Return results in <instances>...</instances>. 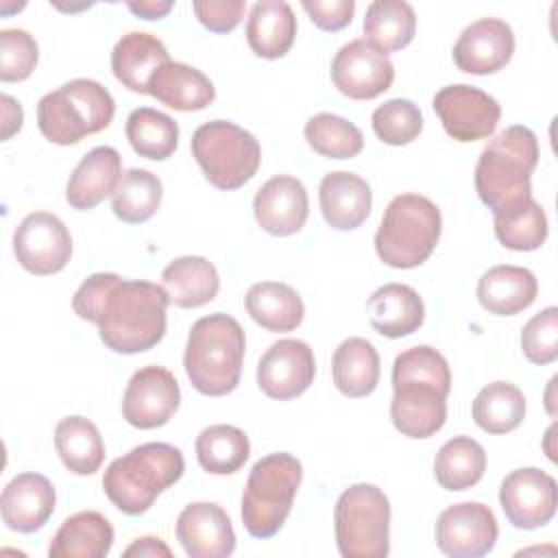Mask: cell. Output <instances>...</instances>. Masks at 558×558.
Here are the masks:
<instances>
[{
  "mask_svg": "<svg viewBox=\"0 0 558 558\" xmlns=\"http://www.w3.org/2000/svg\"><path fill=\"white\" fill-rule=\"evenodd\" d=\"M314 375V351L307 342L294 338L272 342L257 364V386L275 401H288L303 395L312 386Z\"/></svg>",
  "mask_w": 558,
  "mask_h": 558,
  "instance_id": "e0dca14e",
  "label": "cell"
},
{
  "mask_svg": "<svg viewBox=\"0 0 558 558\" xmlns=\"http://www.w3.org/2000/svg\"><path fill=\"white\" fill-rule=\"evenodd\" d=\"M161 288L177 307L192 310L207 305L220 290L216 266L201 255H183L172 259L161 272Z\"/></svg>",
  "mask_w": 558,
  "mask_h": 558,
  "instance_id": "f1b7e54d",
  "label": "cell"
},
{
  "mask_svg": "<svg viewBox=\"0 0 558 558\" xmlns=\"http://www.w3.org/2000/svg\"><path fill=\"white\" fill-rule=\"evenodd\" d=\"M13 253L24 270L37 277L63 270L72 257V235L50 211H33L13 231Z\"/></svg>",
  "mask_w": 558,
  "mask_h": 558,
  "instance_id": "7c38bea8",
  "label": "cell"
},
{
  "mask_svg": "<svg viewBox=\"0 0 558 558\" xmlns=\"http://www.w3.org/2000/svg\"><path fill=\"white\" fill-rule=\"evenodd\" d=\"M253 214L266 233L294 235L305 227L310 214L307 190L296 177L277 174L255 192Z\"/></svg>",
  "mask_w": 558,
  "mask_h": 558,
  "instance_id": "ffe728a7",
  "label": "cell"
},
{
  "mask_svg": "<svg viewBox=\"0 0 558 558\" xmlns=\"http://www.w3.org/2000/svg\"><path fill=\"white\" fill-rule=\"evenodd\" d=\"M436 545L451 558H480L493 551L499 525L482 501H462L445 508L436 519Z\"/></svg>",
  "mask_w": 558,
  "mask_h": 558,
  "instance_id": "5bb4252c",
  "label": "cell"
},
{
  "mask_svg": "<svg viewBox=\"0 0 558 558\" xmlns=\"http://www.w3.org/2000/svg\"><path fill=\"white\" fill-rule=\"evenodd\" d=\"M122 554L126 558H170L172 549L159 536H140Z\"/></svg>",
  "mask_w": 558,
  "mask_h": 558,
  "instance_id": "7dc6e473",
  "label": "cell"
},
{
  "mask_svg": "<svg viewBox=\"0 0 558 558\" xmlns=\"http://www.w3.org/2000/svg\"><path fill=\"white\" fill-rule=\"evenodd\" d=\"M0 102H2V140L7 142L22 129L24 111H22V105L9 94H2Z\"/></svg>",
  "mask_w": 558,
  "mask_h": 558,
  "instance_id": "c3c4849f",
  "label": "cell"
},
{
  "mask_svg": "<svg viewBox=\"0 0 558 558\" xmlns=\"http://www.w3.org/2000/svg\"><path fill=\"white\" fill-rule=\"evenodd\" d=\"M336 545L342 558H386L390 554V501L375 484L344 488L333 506Z\"/></svg>",
  "mask_w": 558,
  "mask_h": 558,
  "instance_id": "9c48e42d",
  "label": "cell"
},
{
  "mask_svg": "<svg viewBox=\"0 0 558 558\" xmlns=\"http://www.w3.org/2000/svg\"><path fill=\"white\" fill-rule=\"evenodd\" d=\"M451 54L458 70L466 74H495L514 54V33L499 17H480L458 35Z\"/></svg>",
  "mask_w": 558,
  "mask_h": 558,
  "instance_id": "ac0fdd59",
  "label": "cell"
},
{
  "mask_svg": "<svg viewBox=\"0 0 558 558\" xmlns=\"http://www.w3.org/2000/svg\"><path fill=\"white\" fill-rule=\"evenodd\" d=\"M379 353L364 338H347L333 351L331 377L344 397H368L379 384Z\"/></svg>",
  "mask_w": 558,
  "mask_h": 558,
  "instance_id": "1f68e13d",
  "label": "cell"
},
{
  "mask_svg": "<svg viewBox=\"0 0 558 558\" xmlns=\"http://www.w3.org/2000/svg\"><path fill=\"white\" fill-rule=\"evenodd\" d=\"M196 460L211 475H231L244 466L251 456L248 436L227 423L209 425L196 436Z\"/></svg>",
  "mask_w": 558,
  "mask_h": 558,
  "instance_id": "d590c367",
  "label": "cell"
},
{
  "mask_svg": "<svg viewBox=\"0 0 558 558\" xmlns=\"http://www.w3.org/2000/svg\"><path fill=\"white\" fill-rule=\"evenodd\" d=\"M113 113L116 102L107 87L92 78H72L39 98L37 126L48 142L70 146L105 131Z\"/></svg>",
  "mask_w": 558,
  "mask_h": 558,
  "instance_id": "52a82bcc",
  "label": "cell"
},
{
  "mask_svg": "<svg viewBox=\"0 0 558 558\" xmlns=\"http://www.w3.org/2000/svg\"><path fill=\"white\" fill-rule=\"evenodd\" d=\"M190 148L205 179L225 192L248 183L262 161V148L255 135L229 120L201 124L192 135Z\"/></svg>",
  "mask_w": 558,
  "mask_h": 558,
  "instance_id": "30bf717a",
  "label": "cell"
},
{
  "mask_svg": "<svg viewBox=\"0 0 558 558\" xmlns=\"http://www.w3.org/2000/svg\"><path fill=\"white\" fill-rule=\"evenodd\" d=\"M148 94L161 105L187 113L209 107L216 98V87L198 68L181 61H168L153 74Z\"/></svg>",
  "mask_w": 558,
  "mask_h": 558,
  "instance_id": "4316f807",
  "label": "cell"
},
{
  "mask_svg": "<svg viewBox=\"0 0 558 558\" xmlns=\"http://www.w3.org/2000/svg\"><path fill=\"white\" fill-rule=\"evenodd\" d=\"M177 538L190 558H227L235 551L231 519L211 501H194L179 512Z\"/></svg>",
  "mask_w": 558,
  "mask_h": 558,
  "instance_id": "d6986e66",
  "label": "cell"
},
{
  "mask_svg": "<svg viewBox=\"0 0 558 558\" xmlns=\"http://www.w3.org/2000/svg\"><path fill=\"white\" fill-rule=\"evenodd\" d=\"M246 338L242 325L222 312L198 318L185 342L183 366L205 397H225L240 384Z\"/></svg>",
  "mask_w": 558,
  "mask_h": 558,
  "instance_id": "277c9868",
  "label": "cell"
},
{
  "mask_svg": "<svg viewBox=\"0 0 558 558\" xmlns=\"http://www.w3.org/2000/svg\"><path fill=\"white\" fill-rule=\"evenodd\" d=\"M57 493L52 482L41 473H17L2 490L0 514L9 530L33 534L41 530L54 512Z\"/></svg>",
  "mask_w": 558,
  "mask_h": 558,
  "instance_id": "44dd1931",
  "label": "cell"
},
{
  "mask_svg": "<svg viewBox=\"0 0 558 558\" xmlns=\"http://www.w3.org/2000/svg\"><path fill=\"white\" fill-rule=\"evenodd\" d=\"M471 414L475 425L486 434H508L525 418V397L510 381H493L475 395Z\"/></svg>",
  "mask_w": 558,
  "mask_h": 558,
  "instance_id": "e575fe53",
  "label": "cell"
},
{
  "mask_svg": "<svg viewBox=\"0 0 558 558\" xmlns=\"http://www.w3.org/2000/svg\"><path fill=\"white\" fill-rule=\"evenodd\" d=\"M475 294L488 314L514 316L536 301L538 281L534 272L523 266L501 264L480 277Z\"/></svg>",
  "mask_w": 558,
  "mask_h": 558,
  "instance_id": "d4e9b609",
  "label": "cell"
},
{
  "mask_svg": "<svg viewBox=\"0 0 558 558\" xmlns=\"http://www.w3.org/2000/svg\"><path fill=\"white\" fill-rule=\"evenodd\" d=\"M305 140L314 153L327 159H351L364 148L362 131L342 116L316 113L305 122Z\"/></svg>",
  "mask_w": 558,
  "mask_h": 558,
  "instance_id": "60d3db41",
  "label": "cell"
},
{
  "mask_svg": "<svg viewBox=\"0 0 558 558\" xmlns=\"http://www.w3.org/2000/svg\"><path fill=\"white\" fill-rule=\"evenodd\" d=\"M183 471L185 460L179 447L144 442L105 469L102 490L120 512L137 517L150 510L155 499L181 480Z\"/></svg>",
  "mask_w": 558,
  "mask_h": 558,
  "instance_id": "5b68a950",
  "label": "cell"
},
{
  "mask_svg": "<svg viewBox=\"0 0 558 558\" xmlns=\"http://www.w3.org/2000/svg\"><path fill=\"white\" fill-rule=\"evenodd\" d=\"M122 157L113 146H96L83 155L65 183V201L70 207L87 211L100 205L120 185Z\"/></svg>",
  "mask_w": 558,
  "mask_h": 558,
  "instance_id": "7402d4cb",
  "label": "cell"
},
{
  "mask_svg": "<svg viewBox=\"0 0 558 558\" xmlns=\"http://www.w3.org/2000/svg\"><path fill=\"white\" fill-rule=\"evenodd\" d=\"M192 9L196 20L211 33H231L244 17L242 0H196Z\"/></svg>",
  "mask_w": 558,
  "mask_h": 558,
  "instance_id": "f6af8a7d",
  "label": "cell"
},
{
  "mask_svg": "<svg viewBox=\"0 0 558 558\" xmlns=\"http://www.w3.org/2000/svg\"><path fill=\"white\" fill-rule=\"evenodd\" d=\"M371 124H373L375 135L384 144L405 146L421 135L423 116H421V109L412 100L392 98L373 111Z\"/></svg>",
  "mask_w": 558,
  "mask_h": 558,
  "instance_id": "b9f144b4",
  "label": "cell"
},
{
  "mask_svg": "<svg viewBox=\"0 0 558 558\" xmlns=\"http://www.w3.org/2000/svg\"><path fill=\"white\" fill-rule=\"evenodd\" d=\"M296 37V17L283 0H259L246 20V41L262 59H281Z\"/></svg>",
  "mask_w": 558,
  "mask_h": 558,
  "instance_id": "f546056e",
  "label": "cell"
},
{
  "mask_svg": "<svg viewBox=\"0 0 558 558\" xmlns=\"http://www.w3.org/2000/svg\"><path fill=\"white\" fill-rule=\"evenodd\" d=\"M556 381H558V377L554 375V377L549 379V386H547V392H545V408H547L549 416H556V403H554V388H556Z\"/></svg>",
  "mask_w": 558,
  "mask_h": 558,
  "instance_id": "f907efd6",
  "label": "cell"
},
{
  "mask_svg": "<svg viewBox=\"0 0 558 558\" xmlns=\"http://www.w3.org/2000/svg\"><path fill=\"white\" fill-rule=\"evenodd\" d=\"M303 480L301 460L277 451L259 458L242 493V523L255 538H272L286 523Z\"/></svg>",
  "mask_w": 558,
  "mask_h": 558,
  "instance_id": "ba28073f",
  "label": "cell"
},
{
  "mask_svg": "<svg viewBox=\"0 0 558 558\" xmlns=\"http://www.w3.org/2000/svg\"><path fill=\"white\" fill-rule=\"evenodd\" d=\"M181 403L174 375L157 364L133 373L122 395V416L131 427L155 429L166 425Z\"/></svg>",
  "mask_w": 558,
  "mask_h": 558,
  "instance_id": "9a60e30c",
  "label": "cell"
},
{
  "mask_svg": "<svg viewBox=\"0 0 558 558\" xmlns=\"http://www.w3.org/2000/svg\"><path fill=\"white\" fill-rule=\"evenodd\" d=\"M131 148L146 159L163 161L179 144V124L163 111L153 107H137L129 113L124 126Z\"/></svg>",
  "mask_w": 558,
  "mask_h": 558,
  "instance_id": "74e56055",
  "label": "cell"
},
{
  "mask_svg": "<svg viewBox=\"0 0 558 558\" xmlns=\"http://www.w3.org/2000/svg\"><path fill=\"white\" fill-rule=\"evenodd\" d=\"M126 7L131 13H135L142 20H161L172 11L174 2L172 0H142V2H129Z\"/></svg>",
  "mask_w": 558,
  "mask_h": 558,
  "instance_id": "681fc988",
  "label": "cell"
},
{
  "mask_svg": "<svg viewBox=\"0 0 558 558\" xmlns=\"http://www.w3.org/2000/svg\"><path fill=\"white\" fill-rule=\"evenodd\" d=\"M554 432H556V423L547 429V434H545V442H543V449H545V453H547V458L554 462L556 460V451H554V447H551V440H554Z\"/></svg>",
  "mask_w": 558,
  "mask_h": 558,
  "instance_id": "816d5d0a",
  "label": "cell"
},
{
  "mask_svg": "<svg viewBox=\"0 0 558 558\" xmlns=\"http://www.w3.org/2000/svg\"><path fill=\"white\" fill-rule=\"evenodd\" d=\"M442 233L440 209L423 194L395 196L375 233L377 257L390 268H416L436 248Z\"/></svg>",
  "mask_w": 558,
  "mask_h": 558,
  "instance_id": "8992f818",
  "label": "cell"
},
{
  "mask_svg": "<svg viewBox=\"0 0 558 558\" xmlns=\"http://www.w3.org/2000/svg\"><path fill=\"white\" fill-rule=\"evenodd\" d=\"M547 233L545 209L534 198L495 214V235L510 251H536L545 244Z\"/></svg>",
  "mask_w": 558,
  "mask_h": 558,
  "instance_id": "ab89813d",
  "label": "cell"
},
{
  "mask_svg": "<svg viewBox=\"0 0 558 558\" xmlns=\"http://www.w3.org/2000/svg\"><path fill=\"white\" fill-rule=\"evenodd\" d=\"M170 301L161 283L122 279L116 272H94L72 296L78 318L98 325L107 349L133 355L153 349L166 336Z\"/></svg>",
  "mask_w": 558,
  "mask_h": 558,
  "instance_id": "6da1fadb",
  "label": "cell"
},
{
  "mask_svg": "<svg viewBox=\"0 0 558 558\" xmlns=\"http://www.w3.org/2000/svg\"><path fill=\"white\" fill-rule=\"evenodd\" d=\"M301 7L310 15L312 24L327 33H336L349 26L355 11L353 0H303Z\"/></svg>",
  "mask_w": 558,
  "mask_h": 558,
  "instance_id": "bcb514c9",
  "label": "cell"
},
{
  "mask_svg": "<svg viewBox=\"0 0 558 558\" xmlns=\"http://www.w3.org/2000/svg\"><path fill=\"white\" fill-rule=\"evenodd\" d=\"M432 107L447 135L462 144L493 135L501 118L499 102L484 89L466 83L440 87Z\"/></svg>",
  "mask_w": 558,
  "mask_h": 558,
  "instance_id": "8fae6325",
  "label": "cell"
},
{
  "mask_svg": "<svg viewBox=\"0 0 558 558\" xmlns=\"http://www.w3.org/2000/svg\"><path fill=\"white\" fill-rule=\"evenodd\" d=\"M366 312L373 329L386 338H403L425 320V305L418 292L405 283H386L377 288L368 301Z\"/></svg>",
  "mask_w": 558,
  "mask_h": 558,
  "instance_id": "484cf974",
  "label": "cell"
},
{
  "mask_svg": "<svg viewBox=\"0 0 558 558\" xmlns=\"http://www.w3.org/2000/svg\"><path fill=\"white\" fill-rule=\"evenodd\" d=\"M538 140L523 124L506 126L482 150L475 166V192L493 211L532 198V172L538 163Z\"/></svg>",
  "mask_w": 558,
  "mask_h": 558,
  "instance_id": "3957f363",
  "label": "cell"
},
{
  "mask_svg": "<svg viewBox=\"0 0 558 558\" xmlns=\"http://www.w3.org/2000/svg\"><path fill=\"white\" fill-rule=\"evenodd\" d=\"M170 61L163 41L144 31L122 35L111 50L113 76L135 94H148L153 74Z\"/></svg>",
  "mask_w": 558,
  "mask_h": 558,
  "instance_id": "cb8c5ba5",
  "label": "cell"
},
{
  "mask_svg": "<svg viewBox=\"0 0 558 558\" xmlns=\"http://www.w3.org/2000/svg\"><path fill=\"white\" fill-rule=\"evenodd\" d=\"M364 39L379 52L403 50L416 33V13L403 0H375L364 15Z\"/></svg>",
  "mask_w": 558,
  "mask_h": 558,
  "instance_id": "836d02e7",
  "label": "cell"
},
{
  "mask_svg": "<svg viewBox=\"0 0 558 558\" xmlns=\"http://www.w3.org/2000/svg\"><path fill=\"white\" fill-rule=\"evenodd\" d=\"M54 449L63 466L74 475H94L105 462V442L98 427L78 414L57 423Z\"/></svg>",
  "mask_w": 558,
  "mask_h": 558,
  "instance_id": "d6a6232c",
  "label": "cell"
},
{
  "mask_svg": "<svg viewBox=\"0 0 558 558\" xmlns=\"http://www.w3.org/2000/svg\"><path fill=\"white\" fill-rule=\"evenodd\" d=\"M318 203L325 222L338 231L357 229L373 207L371 185L355 172H327L318 187Z\"/></svg>",
  "mask_w": 558,
  "mask_h": 558,
  "instance_id": "603a6c76",
  "label": "cell"
},
{
  "mask_svg": "<svg viewBox=\"0 0 558 558\" xmlns=\"http://www.w3.org/2000/svg\"><path fill=\"white\" fill-rule=\"evenodd\" d=\"M39 59L35 37L24 28L0 31V81L20 83L26 81Z\"/></svg>",
  "mask_w": 558,
  "mask_h": 558,
  "instance_id": "7bdbcfd3",
  "label": "cell"
},
{
  "mask_svg": "<svg viewBox=\"0 0 558 558\" xmlns=\"http://www.w3.org/2000/svg\"><path fill=\"white\" fill-rule=\"evenodd\" d=\"M331 81L340 94L353 100H373L390 89L395 65L388 54L366 39H351L331 61Z\"/></svg>",
  "mask_w": 558,
  "mask_h": 558,
  "instance_id": "2e32d148",
  "label": "cell"
},
{
  "mask_svg": "<svg viewBox=\"0 0 558 558\" xmlns=\"http://www.w3.org/2000/svg\"><path fill=\"white\" fill-rule=\"evenodd\" d=\"M484 471L486 451L469 436H453L434 458V477L445 490H466L484 477Z\"/></svg>",
  "mask_w": 558,
  "mask_h": 558,
  "instance_id": "8d00e7d4",
  "label": "cell"
},
{
  "mask_svg": "<svg viewBox=\"0 0 558 558\" xmlns=\"http://www.w3.org/2000/svg\"><path fill=\"white\" fill-rule=\"evenodd\" d=\"M451 371L442 353L429 344L401 351L392 362L390 418L408 438H429L447 421Z\"/></svg>",
  "mask_w": 558,
  "mask_h": 558,
  "instance_id": "7a4b0ae2",
  "label": "cell"
},
{
  "mask_svg": "<svg viewBox=\"0 0 558 558\" xmlns=\"http://www.w3.org/2000/svg\"><path fill=\"white\" fill-rule=\"evenodd\" d=\"M248 316L272 333L294 331L305 316V305L299 292L283 281H257L244 296Z\"/></svg>",
  "mask_w": 558,
  "mask_h": 558,
  "instance_id": "4dcf8cb0",
  "label": "cell"
},
{
  "mask_svg": "<svg viewBox=\"0 0 558 558\" xmlns=\"http://www.w3.org/2000/svg\"><path fill=\"white\" fill-rule=\"evenodd\" d=\"M113 547V525L96 510H81L68 517L54 532L50 558H105Z\"/></svg>",
  "mask_w": 558,
  "mask_h": 558,
  "instance_id": "83f0119b",
  "label": "cell"
},
{
  "mask_svg": "<svg viewBox=\"0 0 558 558\" xmlns=\"http://www.w3.org/2000/svg\"><path fill=\"white\" fill-rule=\"evenodd\" d=\"M499 506L512 527H543L556 514V480L536 466L514 469L504 477L499 486Z\"/></svg>",
  "mask_w": 558,
  "mask_h": 558,
  "instance_id": "4fadbf2b",
  "label": "cell"
},
{
  "mask_svg": "<svg viewBox=\"0 0 558 558\" xmlns=\"http://www.w3.org/2000/svg\"><path fill=\"white\" fill-rule=\"evenodd\" d=\"M523 355L536 364L545 366L558 357V307L549 305L534 314L521 331Z\"/></svg>",
  "mask_w": 558,
  "mask_h": 558,
  "instance_id": "ee69618b",
  "label": "cell"
},
{
  "mask_svg": "<svg viewBox=\"0 0 558 558\" xmlns=\"http://www.w3.org/2000/svg\"><path fill=\"white\" fill-rule=\"evenodd\" d=\"M163 187L157 174L144 168H129L111 196V209L122 222L142 225L157 214Z\"/></svg>",
  "mask_w": 558,
  "mask_h": 558,
  "instance_id": "f35d334b",
  "label": "cell"
}]
</instances>
